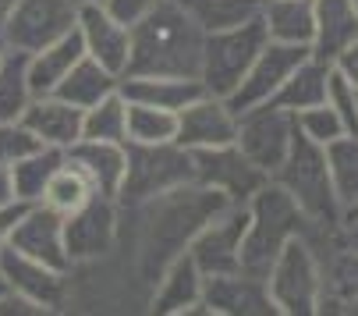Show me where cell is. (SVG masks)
Returning a JSON list of instances; mask_svg holds the SVG:
<instances>
[{"instance_id": "6da1fadb", "label": "cell", "mask_w": 358, "mask_h": 316, "mask_svg": "<svg viewBox=\"0 0 358 316\" xmlns=\"http://www.w3.org/2000/svg\"><path fill=\"white\" fill-rule=\"evenodd\" d=\"M224 206H227V199L220 192H210L195 181L178 185L171 192H160V195L135 202V206H121L135 217L128 224L121 221V231L131 235L135 274L145 284V291H152V284H157L160 274L167 270V263L178 259L188 249L192 235Z\"/></svg>"}, {"instance_id": "7a4b0ae2", "label": "cell", "mask_w": 358, "mask_h": 316, "mask_svg": "<svg viewBox=\"0 0 358 316\" xmlns=\"http://www.w3.org/2000/svg\"><path fill=\"white\" fill-rule=\"evenodd\" d=\"M202 43H206V32L185 15L178 0H157L138 22H131V54L124 75L199 78Z\"/></svg>"}, {"instance_id": "3957f363", "label": "cell", "mask_w": 358, "mask_h": 316, "mask_svg": "<svg viewBox=\"0 0 358 316\" xmlns=\"http://www.w3.org/2000/svg\"><path fill=\"white\" fill-rule=\"evenodd\" d=\"M273 181L298 202V209L309 221V238L313 245H320L323 238L341 249V231H344V206L337 199V188L330 181V167H327V153L320 142L305 139L301 132H294V142L284 156V164L273 171Z\"/></svg>"}, {"instance_id": "277c9868", "label": "cell", "mask_w": 358, "mask_h": 316, "mask_svg": "<svg viewBox=\"0 0 358 316\" xmlns=\"http://www.w3.org/2000/svg\"><path fill=\"white\" fill-rule=\"evenodd\" d=\"M245 206H248V228H245V242H241V270H248L255 277H266L277 252L291 238L309 235V221H305L298 202L273 178Z\"/></svg>"}, {"instance_id": "5b68a950", "label": "cell", "mask_w": 358, "mask_h": 316, "mask_svg": "<svg viewBox=\"0 0 358 316\" xmlns=\"http://www.w3.org/2000/svg\"><path fill=\"white\" fill-rule=\"evenodd\" d=\"M266 288L277 305V316H316L323 309V267L316 245L298 235L291 238L273 267L266 270Z\"/></svg>"}, {"instance_id": "8992f818", "label": "cell", "mask_w": 358, "mask_h": 316, "mask_svg": "<svg viewBox=\"0 0 358 316\" xmlns=\"http://www.w3.org/2000/svg\"><path fill=\"white\" fill-rule=\"evenodd\" d=\"M124 153L128 167L117 192V206H135L192 181V153L178 142H160V146L124 142Z\"/></svg>"}, {"instance_id": "52a82bcc", "label": "cell", "mask_w": 358, "mask_h": 316, "mask_svg": "<svg viewBox=\"0 0 358 316\" xmlns=\"http://www.w3.org/2000/svg\"><path fill=\"white\" fill-rule=\"evenodd\" d=\"M266 43V29L259 18H252L245 25L234 29H220V32H206L202 43V64H199V82L213 96H231L241 82V75L248 71V64L255 61V54Z\"/></svg>"}, {"instance_id": "ba28073f", "label": "cell", "mask_w": 358, "mask_h": 316, "mask_svg": "<svg viewBox=\"0 0 358 316\" xmlns=\"http://www.w3.org/2000/svg\"><path fill=\"white\" fill-rule=\"evenodd\" d=\"M188 153H192V181L210 188V192H220L227 202H248L270 181V174L263 167H255L238 149V142L210 146V149H188Z\"/></svg>"}, {"instance_id": "9c48e42d", "label": "cell", "mask_w": 358, "mask_h": 316, "mask_svg": "<svg viewBox=\"0 0 358 316\" xmlns=\"http://www.w3.org/2000/svg\"><path fill=\"white\" fill-rule=\"evenodd\" d=\"M294 114L277 103H255L238 114V149L255 167H263L270 178L284 164V156L294 142Z\"/></svg>"}, {"instance_id": "30bf717a", "label": "cell", "mask_w": 358, "mask_h": 316, "mask_svg": "<svg viewBox=\"0 0 358 316\" xmlns=\"http://www.w3.org/2000/svg\"><path fill=\"white\" fill-rule=\"evenodd\" d=\"M245 228H248V206L245 202H227L224 209H217V214L192 235L188 256L195 259L202 277L241 270Z\"/></svg>"}, {"instance_id": "8fae6325", "label": "cell", "mask_w": 358, "mask_h": 316, "mask_svg": "<svg viewBox=\"0 0 358 316\" xmlns=\"http://www.w3.org/2000/svg\"><path fill=\"white\" fill-rule=\"evenodd\" d=\"M117 231H121V206L117 199L107 195H92L82 209L64 217V245L71 256V270L114 256Z\"/></svg>"}, {"instance_id": "7c38bea8", "label": "cell", "mask_w": 358, "mask_h": 316, "mask_svg": "<svg viewBox=\"0 0 358 316\" xmlns=\"http://www.w3.org/2000/svg\"><path fill=\"white\" fill-rule=\"evenodd\" d=\"M78 22V4L75 0H18L15 11L4 22V39L8 50H22V54H36L46 43L61 39L71 32Z\"/></svg>"}, {"instance_id": "4fadbf2b", "label": "cell", "mask_w": 358, "mask_h": 316, "mask_svg": "<svg viewBox=\"0 0 358 316\" xmlns=\"http://www.w3.org/2000/svg\"><path fill=\"white\" fill-rule=\"evenodd\" d=\"M313 50L309 46H298V43H277V39H266L263 50L255 54V61L248 64V71L241 75L238 89L227 96L231 111L241 114L255 103H270L277 96V89L284 85V78L309 57Z\"/></svg>"}, {"instance_id": "5bb4252c", "label": "cell", "mask_w": 358, "mask_h": 316, "mask_svg": "<svg viewBox=\"0 0 358 316\" xmlns=\"http://www.w3.org/2000/svg\"><path fill=\"white\" fill-rule=\"evenodd\" d=\"M0 274L8 281V291L36 302L43 312H57L71 302V274L46 267L39 259H29L8 245L0 252Z\"/></svg>"}, {"instance_id": "9a60e30c", "label": "cell", "mask_w": 358, "mask_h": 316, "mask_svg": "<svg viewBox=\"0 0 358 316\" xmlns=\"http://www.w3.org/2000/svg\"><path fill=\"white\" fill-rule=\"evenodd\" d=\"M8 249H15L29 259H39L54 270L71 274V256H68V245H64V217L57 214V209L43 206V202L25 206V214L11 228Z\"/></svg>"}, {"instance_id": "2e32d148", "label": "cell", "mask_w": 358, "mask_h": 316, "mask_svg": "<svg viewBox=\"0 0 358 316\" xmlns=\"http://www.w3.org/2000/svg\"><path fill=\"white\" fill-rule=\"evenodd\" d=\"M202 305L210 309V316H277L266 277H255L248 270L206 277L202 281Z\"/></svg>"}, {"instance_id": "e0dca14e", "label": "cell", "mask_w": 358, "mask_h": 316, "mask_svg": "<svg viewBox=\"0 0 358 316\" xmlns=\"http://www.w3.org/2000/svg\"><path fill=\"white\" fill-rule=\"evenodd\" d=\"M238 139V114L224 96L202 92L188 107L178 111V146L185 149H210V146H227Z\"/></svg>"}, {"instance_id": "ac0fdd59", "label": "cell", "mask_w": 358, "mask_h": 316, "mask_svg": "<svg viewBox=\"0 0 358 316\" xmlns=\"http://www.w3.org/2000/svg\"><path fill=\"white\" fill-rule=\"evenodd\" d=\"M85 54L96 57L107 71L124 75L128 68V54H131V25H124L121 18H114L103 4H82L78 8V22H75Z\"/></svg>"}, {"instance_id": "d6986e66", "label": "cell", "mask_w": 358, "mask_h": 316, "mask_svg": "<svg viewBox=\"0 0 358 316\" xmlns=\"http://www.w3.org/2000/svg\"><path fill=\"white\" fill-rule=\"evenodd\" d=\"M202 270L195 267V259L188 256V249L167 263V270L160 274V281L152 284L145 309L157 312V316H192L202 312L210 316V309L202 305Z\"/></svg>"}, {"instance_id": "ffe728a7", "label": "cell", "mask_w": 358, "mask_h": 316, "mask_svg": "<svg viewBox=\"0 0 358 316\" xmlns=\"http://www.w3.org/2000/svg\"><path fill=\"white\" fill-rule=\"evenodd\" d=\"M32 135H39L43 146H57V149H68L71 142L82 139V107L75 103L46 92V96H32L25 103V111L18 118Z\"/></svg>"}, {"instance_id": "44dd1931", "label": "cell", "mask_w": 358, "mask_h": 316, "mask_svg": "<svg viewBox=\"0 0 358 316\" xmlns=\"http://www.w3.org/2000/svg\"><path fill=\"white\" fill-rule=\"evenodd\" d=\"M68 160L92 181L96 195L117 199L121 181H124V167H128V153L124 142H99V139H78L64 149Z\"/></svg>"}, {"instance_id": "7402d4cb", "label": "cell", "mask_w": 358, "mask_h": 316, "mask_svg": "<svg viewBox=\"0 0 358 316\" xmlns=\"http://www.w3.org/2000/svg\"><path fill=\"white\" fill-rule=\"evenodd\" d=\"M358 39V11L351 0H313V57L334 64Z\"/></svg>"}, {"instance_id": "603a6c76", "label": "cell", "mask_w": 358, "mask_h": 316, "mask_svg": "<svg viewBox=\"0 0 358 316\" xmlns=\"http://www.w3.org/2000/svg\"><path fill=\"white\" fill-rule=\"evenodd\" d=\"M85 57V43L78 36V29L64 32L61 39L46 43L43 50L29 54V64H25V75H29V92L32 96H46L61 85V78Z\"/></svg>"}, {"instance_id": "cb8c5ba5", "label": "cell", "mask_w": 358, "mask_h": 316, "mask_svg": "<svg viewBox=\"0 0 358 316\" xmlns=\"http://www.w3.org/2000/svg\"><path fill=\"white\" fill-rule=\"evenodd\" d=\"M202 92H206L202 82L185 78V75H124L121 78V96L128 103H149V107H164V111H181Z\"/></svg>"}, {"instance_id": "d4e9b609", "label": "cell", "mask_w": 358, "mask_h": 316, "mask_svg": "<svg viewBox=\"0 0 358 316\" xmlns=\"http://www.w3.org/2000/svg\"><path fill=\"white\" fill-rule=\"evenodd\" d=\"M121 89V75H114V71H107L103 64H99L96 57H82L64 78H61V85L54 89V96H61V99H68V103H75V107H92V103H99L103 96H110V92H117Z\"/></svg>"}, {"instance_id": "484cf974", "label": "cell", "mask_w": 358, "mask_h": 316, "mask_svg": "<svg viewBox=\"0 0 358 316\" xmlns=\"http://www.w3.org/2000/svg\"><path fill=\"white\" fill-rule=\"evenodd\" d=\"M330 68H334V64H323V61H316V57L309 54V57H305V61L284 78V85L277 89V96H273L270 103H277V107H284V111H291V114H298V111H305V107H316V103L327 99Z\"/></svg>"}, {"instance_id": "4316f807", "label": "cell", "mask_w": 358, "mask_h": 316, "mask_svg": "<svg viewBox=\"0 0 358 316\" xmlns=\"http://www.w3.org/2000/svg\"><path fill=\"white\" fill-rule=\"evenodd\" d=\"M259 22L266 29V39L277 43H313V0H263Z\"/></svg>"}, {"instance_id": "83f0119b", "label": "cell", "mask_w": 358, "mask_h": 316, "mask_svg": "<svg viewBox=\"0 0 358 316\" xmlns=\"http://www.w3.org/2000/svg\"><path fill=\"white\" fill-rule=\"evenodd\" d=\"M178 4L202 32L245 25L252 18H259V11H263V0H178Z\"/></svg>"}, {"instance_id": "f1b7e54d", "label": "cell", "mask_w": 358, "mask_h": 316, "mask_svg": "<svg viewBox=\"0 0 358 316\" xmlns=\"http://www.w3.org/2000/svg\"><path fill=\"white\" fill-rule=\"evenodd\" d=\"M323 153H327V167H330V181L337 188V199L348 214V209L358 206V135L344 132L334 142H327Z\"/></svg>"}, {"instance_id": "f546056e", "label": "cell", "mask_w": 358, "mask_h": 316, "mask_svg": "<svg viewBox=\"0 0 358 316\" xmlns=\"http://www.w3.org/2000/svg\"><path fill=\"white\" fill-rule=\"evenodd\" d=\"M92 195H96L92 181H89V178L68 160V156H64V164H61L54 174H50V181H46L39 202L50 206V209H57L61 217H71L75 209H82Z\"/></svg>"}, {"instance_id": "4dcf8cb0", "label": "cell", "mask_w": 358, "mask_h": 316, "mask_svg": "<svg viewBox=\"0 0 358 316\" xmlns=\"http://www.w3.org/2000/svg\"><path fill=\"white\" fill-rule=\"evenodd\" d=\"M82 139L128 142V99L121 96V89L82 111Z\"/></svg>"}, {"instance_id": "1f68e13d", "label": "cell", "mask_w": 358, "mask_h": 316, "mask_svg": "<svg viewBox=\"0 0 358 316\" xmlns=\"http://www.w3.org/2000/svg\"><path fill=\"white\" fill-rule=\"evenodd\" d=\"M61 164H64V149H57V146H43V149L22 156L18 164H11L18 202H39V195H43L50 174H54Z\"/></svg>"}, {"instance_id": "d6a6232c", "label": "cell", "mask_w": 358, "mask_h": 316, "mask_svg": "<svg viewBox=\"0 0 358 316\" xmlns=\"http://www.w3.org/2000/svg\"><path fill=\"white\" fill-rule=\"evenodd\" d=\"M178 139V111L149 107V103H128V142L160 146Z\"/></svg>"}, {"instance_id": "836d02e7", "label": "cell", "mask_w": 358, "mask_h": 316, "mask_svg": "<svg viewBox=\"0 0 358 316\" xmlns=\"http://www.w3.org/2000/svg\"><path fill=\"white\" fill-rule=\"evenodd\" d=\"M25 64H29V54H22V50H8L4 54V64H0V121L22 118L25 103L32 99Z\"/></svg>"}, {"instance_id": "e575fe53", "label": "cell", "mask_w": 358, "mask_h": 316, "mask_svg": "<svg viewBox=\"0 0 358 316\" xmlns=\"http://www.w3.org/2000/svg\"><path fill=\"white\" fill-rule=\"evenodd\" d=\"M358 295V252L351 249H337L330 270H323V309H337L344 298Z\"/></svg>"}, {"instance_id": "d590c367", "label": "cell", "mask_w": 358, "mask_h": 316, "mask_svg": "<svg viewBox=\"0 0 358 316\" xmlns=\"http://www.w3.org/2000/svg\"><path fill=\"white\" fill-rule=\"evenodd\" d=\"M294 128H298L305 139L320 142V146H327V142H334L337 135H344V132H348V128H344V121L337 118V111L330 107L327 99H323V103H316V107L298 111V114H294Z\"/></svg>"}, {"instance_id": "8d00e7d4", "label": "cell", "mask_w": 358, "mask_h": 316, "mask_svg": "<svg viewBox=\"0 0 358 316\" xmlns=\"http://www.w3.org/2000/svg\"><path fill=\"white\" fill-rule=\"evenodd\" d=\"M327 103L337 111V118L344 121V128L351 135H358V89L337 71L330 68V82H327Z\"/></svg>"}, {"instance_id": "74e56055", "label": "cell", "mask_w": 358, "mask_h": 316, "mask_svg": "<svg viewBox=\"0 0 358 316\" xmlns=\"http://www.w3.org/2000/svg\"><path fill=\"white\" fill-rule=\"evenodd\" d=\"M43 149L39 135H32L18 118L15 121H0V164H18L22 156Z\"/></svg>"}, {"instance_id": "f35d334b", "label": "cell", "mask_w": 358, "mask_h": 316, "mask_svg": "<svg viewBox=\"0 0 358 316\" xmlns=\"http://www.w3.org/2000/svg\"><path fill=\"white\" fill-rule=\"evenodd\" d=\"M157 0H103V8L114 15V18H121L124 25H131V22H138Z\"/></svg>"}, {"instance_id": "ab89813d", "label": "cell", "mask_w": 358, "mask_h": 316, "mask_svg": "<svg viewBox=\"0 0 358 316\" xmlns=\"http://www.w3.org/2000/svg\"><path fill=\"white\" fill-rule=\"evenodd\" d=\"M29 202H11V206H0V252H4L8 238H11V228L18 224V217L25 214Z\"/></svg>"}, {"instance_id": "60d3db41", "label": "cell", "mask_w": 358, "mask_h": 316, "mask_svg": "<svg viewBox=\"0 0 358 316\" xmlns=\"http://www.w3.org/2000/svg\"><path fill=\"white\" fill-rule=\"evenodd\" d=\"M334 68H337V71H341V75H344V78H348V82L358 89V39H355L348 50H344V54H341L337 61H334Z\"/></svg>"}, {"instance_id": "b9f144b4", "label": "cell", "mask_w": 358, "mask_h": 316, "mask_svg": "<svg viewBox=\"0 0 358 316\" xmlns=\"http://www.w3.org/2000/svg\"><path fill=\"white\" fill-rule=\"evenodd\" d=\"M341 249H351V252H358V209H348V214H344Z\"/></svg>"}, {"instance_id": "7bdbcfd3", "label": "cell", "mask_w": 358, "mask_h": 316, "mask_svg": "<svg viewBox=\"0 0 358 316\" xmlns=\"http://www.w3.org/2000/svg\"><path fill=\"white\" fill-rule=\"evenodd\" d=\"M11 202H18V195H15V171H11V164H0V206H11Z\"/></svg>"}, {"instance_id": "ee69618b", "label": "cell", "mask_w": 358, "mask_h": 316, "mask_svg": "<svg viewBox=\"0 0 358 316\" xmlns=\"http://www.w3.org/2000/svg\"><path fill=\"white\" fill-rule=\"evenodd\" d=\"M15 4H18V0H0V32H4V22H8V15L15 11Z\"/></svg>"}, {"instance_id": "f6af8a7d", "label": "cell", "mask_w": 358, "mask_h": 316, "mask_svg": "<svg viewBox=\"0 0 358 316\" xmlns=\"http://www.w3.org/2000/svg\"><path fill=\"white\" fill-rule=\"evenodd\" d=\"M341 312H351V316H358V295H351V298H344L341 305H337Z\"/></svg>"}, {"instance_id": "bcb514c9", "label": "cell", "mask_w": 358, "mask_h": 316, "mask_svg": "<svg viewBox=\"0 0 358 316\" xmlns=\"http://www.w3.org/2000/svg\"><path fill=\"white\" fill-rule=\"evenodd\" d=\"M8 295V281H4V274H0V298Z\"/></svg>"}, {"instance_id": "7dc6e473", "label": "cell", "mask_w": 358, "mask_h": 316, "mask_svg": "<svg viewBox=\"0 0 358 316\" xmlns=\"http://www.w3.org/2000/svg\"><path fill=\"white\" fill-rule=\"evenodd\" d=\"M4 54H8V46H4V39H0V64H4Z\"/></svg>"}, {"instance_id": "c3c4849f", "label": "cell", "mask_w": 358, "mask_h": 316, "mask_svg": "<svg viewBox=\"0 0 358 316\" xmlns=\"http://www.w3.org/2000/svg\"><path fill=\"white\" fill-rule=\"evenodd\" d=\"M75 4L82 8V4H103V0H75Z\"/></svg>"}, {"instance_id": "681fc988", "label": "cell", "mask_w": 358, "mask_h": 316, "mask_svg": "<svg viewBox=\"0 0 358 316\" xmlns=\"http://www.w3.org/2000/svg\"><path fill=\"white\" fill-rule=\"evenodd\" d=\"M351 8H355V11H358V0H351Z\"/></svg>"}, {"instance_id": "f907efd6", "label": "cell", "mask_w": 358, "mask_h": 316, "mask_svg": "<svg viewBox=\"0 0 358 316\" xmlns=\"http://www.w3.org/2000/svg\"><path fill=\"white\" fill-rule=\"evenodd\" d=\"M355 209H358V206H355Z\"/></svg>"}]
</instances>
